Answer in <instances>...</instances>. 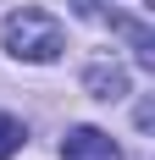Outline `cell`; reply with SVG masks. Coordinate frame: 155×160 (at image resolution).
<instances>
[{"label": "cell", "mask_w": 155, "mask_h": 160, "mask_svg": "<svg viewBox=\"0 0 155 160\" xmlns=\"http://www.w3.org/2000/svg\"><path fill=\"white\" fill-rule=\"evenodd\" d=\"M0 39H6V50H11L17 61H33V66L56 61V55L67 50V28H61L50 11H39V6L11 11V17H6V28H0Z\"/></svg>", "instance_id": "6da1fadb"}, {"label": "cell", "mask_w": 155, "mask_h": 160, "mask_svg": "<svg viewBox=\"0 0 155 160\" xmlns=\"http://www.w3.org/2000/svg\"><path fill=\"white\" fill-rule=\"evenodd\" d=\"M61 160H122V149H116V138L100 127H72L61 144Z\"/></svg>", "instance_id": "7a4b0ae2"}, {"label": "cell", "mask_w": 155, "mask_h": 160, "mask_svg": "<svg viewBox=\"0 0 155 160\" xmlns=\"http://www.w3.org/2000/svg\"><path fill=\"white\" fill-rule=\"evenodd\" d=\"M78 11H83V17H100V0H78Z\"/></svg>", "instance_id": "5b68a950"}, {"label": "cell", "mask_w": 155, "mask_h": 160, "mask_svg": "<svg viewBox=\"0 0 155 160\" xmlns=\"http://www.w3.org/2000/svg\"><path fill=\"white\" fill-rule=\"evenodd\" d=\"M83 88H89V94L94 99H122L127 94V72H122V66H116V61H100V66H89V72H83Z\"/></svg>", "instance_id": "3957f363"}, {"label": "cell", "mask_w": 155, "mask_h": 160, "mask_svg": "<svg viewBox=\"0 0 155 160\" xmlns=\"http://www.w3.org/2000/svg\"><path fill=\"white\" fill-rule=\"evenodd\" d=\"M22 138H28V127H22L17 116H6V111H0V160H11L17 149H22Z\"/></svg>", "instance_id": "277c9868"}]
</instances>
